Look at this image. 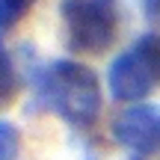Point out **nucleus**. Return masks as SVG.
I'll list each match as a JSON object with an SVG mask.
<instances>
[{
  "instance_id": "nucleus-5",
  "label": "nucleus",
  "mask_w": 160,
  "mask_h": 160,
  "mask_svg": "<svg viewBox=\"0 0 160 160\" xmlns=\"http://www.w3.org/2000/svg\"><path fill=\"white\" fill-rule=\"evenodd\" d=\"M21 151V131L12 122L0 119V160H18Z\"/></svg>"
},
{
  "instance_id": "nucleus-2",
  "label": "nucleus",
  "mask_w": 160,
  "mask_h": 160,
  "mask_svg": "<svg viewBox=\"0 0 160 160\" xmlns=\"http://www.w3.org/2000/svg\"><path fill=\"white\" fill-rule=\"evenodd\" d=\"M107 86L116 101L148 98L160 86V36H139L128 51H122L110 65Z\"/></svg>"
},
{
  "instance_id": "nucleus-8",
  "label": "nucleus",
  "mask_w": 160,
  "mask_h": 160,
  "mask_svg": "<svg viewBox=\"0 0 160 160\" xmlns=\"http://www.w3.org/2000/svg\"><path fill=\"white\" fill-rule=\"evenodd\" d=\"M142 15L160 27V0H142Z\"/></svg>"
},
{
  "instance_id": "nucleus-3",
  "label": "nucleus",
  "mask_w": 160,
  "mask_h": 160,
  "mask_svg": "<svg viewBox=\"0 0 160 160\" xmlns=\"http://www.w3.org/2000/svg\"><path fill=\"white\" fill-rule=\"evenodd\" d=\"M65 42L77 53H101L116 42L119 9L116 0H65L62 3Z\"/></svg>"
},
{
  "instance_id": "nucleus-1",
  "label": "nucleus",
  "mask_w": 160,
  "mask_h": 160,
  "mask_svg": "<svg viewBox=\"0 0 160 160\" xmlns=\"http://www.w3.org/2000/svg\"><path fill=\"white\" fill-rule=\"evenodd\" d=\"M42 92L48 98V107L74 128H89L101 113L98 74L74 59H57L48 65Z\"/></svg>"
},
{
  "instance_id": "nucleus-6",
  "label": "nucleus",
  "mask_w": 160,
  "mask_h": 160,
  "mask_svg": "<svg viewBox=\"0 0 160 160\" xmlns=\"http://www.w3.org/2000/svg\"><path fill=\"white\" fill-rule=\"evenodd\" d=\"M36 0H0V30H12L30 9Z\"/></svg>"
},
{
  "instance_id": "nucleus-7",
  "label": "nucleus",
  "mask_w": 160,
  "mask_h": 160,
  "mask_svg": "<svg viewBox=\"0 0 160 160\" xmlns=\"http://www.w3.org/2000/svg\"><path fill=\"white\" fill-rule=\"evenodd\" d=\"M12 89H15V68H12V59L6 53V48L0 45V104L12 95Z\"/></svg>"
},
{
  "instance_id": "nucleus-4",
  "label": "nucleus",
  "mask_w": 160,
  "mask_h": 160,
  "mask_svg": "<svg viewBox=\"0 0 160 160\" xmlns=\"http://www.w3.org/2000/svg\"><path fill=\"white\" fill-rule=\"evenodd\" d=\"M113 139L122 148L139 157H148L160 148V107L154 104H133L122 110L110 125Z\"/></svg>"
}]
</instances>
